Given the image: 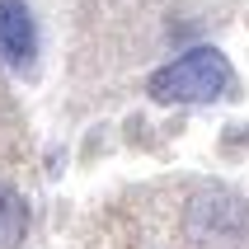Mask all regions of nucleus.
Returning a JSON list of instances; mask_svg holds the SVG:
<instances>
[{
  "mask_svg": "<svg viewBox=\"0 0 249 249\" xmlns=\"http://www.w3.org/2000/svg\"><path fill=\"white\" fill-rule=\"evenodd\" d=\"M0 52L14 66H28L38 56V28L24 0H0Z\"/></svg>",
  "mask_w": 249,
  "mask_h": 249,
  "instance_id": "obj_2",
  "label": "nucleus"
},
{
  "mask_svg": "<svg viewBox=\"0 0 249 249\" xmlns=\"http://www.w3.org/2000/svg\"><path fill=\"white\" fill-rule=\"evenodd\" d=\"M216 202H221V207L212 212L207 202L197 197L193 226H202V231H212V235H245V231H249V207L240 202L235 193H216Z\"/></svg>",
  "mask_w": 249,
  "mask_h": 249,
  "instance_id": "obj_3",
  "label": "nucleus"
},
{
  "mask_svg": "<svg viewBox=\"0 0 249 249\" xmlns=\"http://www.w3.org/2000/svg\"><path fill=\"white\" fill-rule=\"evenodd\" d=\"M24 235H28V207H24V197H19V188L0 183V249H19Z\"/></svg>",
  "mask_w": 249,
  "mask_h": 249,
  "instance_id": "obj_4",
  "label": "nucleus"
},
{
  "mask_svg": "<svg viewBox=\"0 0 249 249\" xmlns=\"http://www.w3.org/2000/svg\"><path fill=\"white\" fill-rule=\"evenodd\" d=\"M151 99L155 104H216L235 89V71L216 47H193V52L174 56L169 66L151 75Z\"/></svg>",
  "mask_w": 249,
  "mask_h": 249,
  "instance_id": "obj_1",
  "label": "nucleus"
}]
</instances>
